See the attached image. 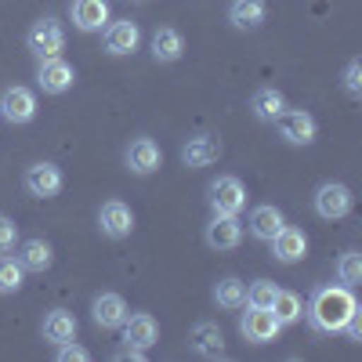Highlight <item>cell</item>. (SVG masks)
Wrapping results in <instances>:
<instances>
[{
    "mask_svg": "<svg viewBox=\"0 0 362 362\" xmlns=\"http://www.w3.org/2000/svg\"><path fill=\"white\" fill-rule=\"evenodd\" d=\"M355 308H358V300L351 286H319L308 305V319L319 334H341L344 322L355 315Z\"/></svg>",
    "mask_w": 362,
    "mask_h": 362,
    "instance_id": "cell-1",
    "label": "cell"
},
{
    "mask_svg": "<svg viewBox=\"0 0 362 362\" xmlns=\"http://www.w3.org/2000/svg\"><path fill=\"white\" fill-rule=\"evenodd\" d=\"M206 199H210V210H214V214H239V210L247 206V189H243L239 177L221 174L206 185Z\"/></svg>",
    "mask_w": 362,
    "mask_h": 362,
    "instance_id": "cell-2",
    "label": "cell"
},
{
    "mask_svg": "<svg viewBox=\"0 0 362 362\" xmlns=\"http://www.w3.org/2000/svg\"><path fill=\"white\" fill-rule=\"evenodd\" d=\"M25 44H29V51H33L37 58H58L66 51V29H62V22L58 18H40V22H33V29L25 33Z\"/></svg>",
    "mask_w": 362,
    "mask_h": 362,
    "instance_id": "cell-3",
    "label": "cell"
},
{
    "mask_svg": "<svg viewBox=\"0 0 362 362\" xmlns=\"http://www.w3.org/2000/svg\"><path fill=\"white\" fill-rule=\"evenodd\" d=\"M351 189L341 185V181H322V185L315 189V214L322 221H341L351 214Z\"/></svg>",
    "mask_w": 362,
    "mask_h": 362,
    "instance_id": "cell-4",
    "label": "cell"
},
{
    "mask_svg": "<svg viewBox=\"0 0 362 362\" xmlns=\"http://www.w3.org/2000/svg\"><path fill=\"white\" fill-rule=\"evenodd\" d=\"M279 319L272 315V308H254L250 305V312L239 319V334H243L250 344H268V341H276L279 337Z\"/></svg>",
    "mask_w": 362,
    "mask_h": 362,
    "instance_id": "cell-5",
    "label": "cell"
},
{
    "mask_svg": "<svg viewBox=\"0 0 362 362\" xmlns=\"http://www.w3.org/2000/svg\"><path fill=\"white\" fill-rule=\"evenodd\" d=\"M22 185H25V192H29V196H37V199H51V196L62 192L66 177H62V170H58L54 163H33V167L25 170Z\"/></svg>",
    "mask_w": 362,
    "mask_h": 362,
    "instance_id": "cell-6",
    "label": "cell"
},
{
    "mask_svg": "<svg viewBox=\"0 0 362 362\" xmlns=\"http://www.w3.org/2000/svg\"><path fill=\"white\" fill-rule=\"evenodd\" d=\"M203 239L210 250H235L243 243V221H239V214H214Z\"/></svg>",
    "mask_w": 362,
    "mask_h": 362,
    "instance_id": "cell-7",
    "label": "cell"
},
{
    "mask_svg": "<svg viewBox=\"0 0 362 362\" xmlns=\"http://www.w3.org/2000/svg\"><path fill=\"white\" fill-rule=\"evenodd\" d=\"M124 344L127 348H138V351H145V348H153L156 341H160V322L148 315V312H127V319H124Z\"/></svg>",
    "mask_w": 362,
    "mask_h": 362,
    "instance_id": "cell-8",
    "label": "cell"
},
{
    "mask_svg": "<svg viewBox=\"0 0 362 362\" xmlns=\"http://www.w3.org/2000/svg\"><path fill=\"white\" fill-rule=\"evenodd\" d=\"M268 243H272V257H276L279 264H297L300 257L308 254V235L300 228H293V225H283Z\"/></svg>",
    "mask_w": 362,
    "mask_h": 362,
    "instance_id": "cell-9",
    "label": "cell"
},
{
    "mask_svg": "<svg viewBox=\"0 0 362 362\" xmlns=\"http://www.w3.org/2000/svg\"><path fill=\"white\" fill-rule=\"evenodd\" d=\"M76 73L73 66L66 62V58H40V69H37V83L44 95H66V90L73 87Z\"/></svg>",
    "mask_w": 362,
    "mask_h": 362,
    "instance_id": "cell-10",
    "label": "cell"
},
{
    "mask_svg": "<svg viewBox=\"0 0 362 362\" xmlns=\"http://www.w3.org/2000/svg\"><path fill=\"white\" fill-rule=\"evenodd\" d=\"M0 116L8 124H29L37 116V95L29 87H8L0 95Z\"/></svg>",
    "mask_w": 362,
    "mask_h": 362,
    "instance_id": "cell-11",
    "label": "cell"
},
{
    "mask_svg": "<svg viewBox=\"0 0 362 362\" xmlns=\"http://www.w3.org/2000/svg\"><path fill=\"white\" fill-rule=\"evenodd\" d=\"M98 225H102V232L109 239H127L134 232V210L124 199H109L98 210Z\"/></svg>",
    "mask_w": 362,
    "mask_h": 362,
    "instance_id": "cell-12",
    "label": "cell"
},
{
    "mask_svg": "<svg viewBox=\"0 0 362 362\" xmlns=\"http://www.w3.org/2000/svg\"><path fill=\"white\" fill-rule=\"evenodd\" d=\"M279 124V134L290 141V145H312L315 141V119H312V112H305V109H283V116L276 119Z\"/></svg>",
    "mask_w": 362,
    "mask_h": 362,
    "instance_id": "cell-13",
    "label": "cell"
},
{
    "mask_svg": "<svg viewBox=\"0 0 362 362\" xmlns=\"http://www.w3.org/2000/svg\"><path fill=\"white\" fill-rule=\"evenodd\" d=\"M160 160H163V153H160V145H156L153 138H134V141L127 145V153H124L127 170L138 174V177L160 170Z\"/></svg>",
    "mask_w": 362,
    "mask_h": 362,
    "instance_id": "cell-14",
    "label": "cell"
},
{
    "mask_svg": "<svg viewBox=\"0 0 362 362\" xmlns=\"http://www.w3.org/2000/svg\"><path fill=\"white\" fill-rule=\"evenodd\" d=\"M218 156H221V138L218 134H192L185 141V148H181V163L192 167V170L218 163Z\"/></svg>",
    "mask_w": 362,
    "mask_h": 362,
    "instance_id": "cell-15",
    "label": "cell"
},
{
    "mask_svg": "<svg viewBox=\"0 0 362 362\" xmlns=\"http://www.w3.org/2000/svg\"><path fill=\"white\" fill-rule=\"evenodd\" d=\"M141 44V29L131 18H116L105 25V51L109 54H134Z\"/></svg>",
    "mask_w": 362,
    "mask_h": 362,
    "instance_id": "cell-16",
    "label": "cell"
},
{
    "mask_svg": "<svg viewBox=\"0 0 362 362\" xmlns=\"http://www.w3.org/2000/svg\"><path fill=\"white\" fill-rule=\"evenodd\" d=\"M90 319H95V326L102 329H119L127 319V300L119 293H98L95 300H90Z\"/></svg>",
    "mask_w": 362,
    "mask_h": 362,
    "instance_id": "cell-17",
    "label": "cell"
},
{
    "mask_svg": "<svg viewBox=\"0 0 362 362\" xmlns=\"http://www.w3.org/2000/svg\"><path fill=\"white\" fill-rule=\"evenodd\" d=\"M73 25L80 33H98L109 25V0H73Z\"/></svg>",
    "mask_w": 362,
    "mask_h": 362,
    "instance_id": "cell-18",
    "label": "cell"
},
{
    "mask_svg": "<svg viewBox=\"0 0 362 362\" xmlns=\"http://www.w3.org/2000/svg\"><path fill=\"white\" fill-rule=\"evenodd\" d=\"M76 329H80V322H76L73 312L54 308V312H47V319H44V326H40V334H44V341H51V344H66V341L76 337Z\"/></svg>",
    "mask_w": 362,
    "mask_h": 362,
    "instance_id": "cell-19",
    "label": "cell"
},
{
    "mask_svg": "<svg viewBox=\"0 0 362 362\" xmlns=\"http://www.w3.org/2000/svg\"><path fill=\"white\" fill-rule=\"evenodd\" d=\"M189 344H192L196 355H206V358L225 355V337H221L218 322H196L192 334H189Z\"/></svg>",
    "mask_w": 362,
    "mask_h": 362,
    "instance_id": "cell-20",
    "label": "cell"
},
{
    "mask_svg": "<svg viewBox=\"0 0 362 362\" xmlns=\"http://www.w3.org/2000/svg\"><path fill=\"white\" fill-rule=\"evenodd\" d=\"M283 225H286V218H283V210H279V206L261 203V206L250 210V235H254V239H264V243H268V239L276 235Z\"/></svg>",
    "mask_w": 362,
    "mask_h": 362,
    "instance_id": "cell-21",
    "label": "cell"
},
{
    "mask_svg": "<svg viewBox=\"0 0 362 362\" xmlns=\"http://www.w3.org/2000/svg\"><path fill=\"white\" fill-rule=\"evenodd\" d=\"M181 54H185V37L174 25H160L153 33V58L156 62H177Z\"/></svg>",
    "mask_w": 362,
    "mask_h": 362,
    "instance_id": "cell-22",
    "label": "cell"
},
{
    "mask_svg": "<svg viewBox=\"0 0 362 362\" xmlns=\"http://www.w3.org/2000/svg\"><path fill=\"white\" fill-rule=\"evenodd\" d=\"M54 261V250L47 239H25V243L18 247V264L25 272H47Z\"/></svg>",
    "mask_w": 362,
    "mask_h": 362,
    "instance_id": "cell-23",
    "label": "cell"
},
{
    "mask_svg": "<svg viewBox=\"0 0 362 362\" xmlns=\"http://www.w3.org/2000/svg\"><path fill=\"white\" fill-rule=\"evenodd\" d=\"M268 8H264V0H232L228 4V22L235 29H257L264 22Z\"/></svg>",
    "mask_w": 362,
    "mask_h": 362,
    "instance_id": "cell-24",
    "label": "cell"
},
{
    "mask_svg": "<svg viewBox=\"0 0 362 362\" xmlns=\"http://www.w3.org/2000/svg\"><path fill=\"white\" fill-rule=\"evenodd\" d=\"M250 109H254L257 119H264V124H276V119L283 116V109H286V98L279 95L276 87H261V90H254Z\"/></svg>",
    "mask_w": 362,
    "mask_h": 362,
    "instance_id": "cell-25",
    "label": "cell"
},
{
    "mask_svg": "<svg viewBox=\"0 0 362 362\" xmlns=\"http://www.w3.org/2000/svg\"><path fill=\"white\" fill-rule=\"evenodd\" d=\"M214 300H218V308H225V312L243 308V305H247V283H243V279H235V276L218 279V286H214Z\"/></svg>",
    "mask_w": 362,
    "mask_h": 362,
    "instance_id": "cell-26",
    "label": "cell"
},
{
    "mask_svg": "<svg viewBox=\"0 0 362 362\" xmlns=\"http://www.w3.org/2000/svg\"><path fill=\"white\" fill-rule=\"evenodd\" d=\"M272 315L279 319V326H293V322H300V315H305V305H300L297 293L279 290L276 300H272Z\"/></svg>",
    "mask_w": 362,
    "mask_h": 362,
    "instance_id": "cell-27",
    "label": "cell"
},
{
    "mask_svg": "<svg viewBox=\"0 0 362 362\" xmlns=\"http://www.w3.org/2000/svg\"><path fill=\"white\" fill-rule=\"evenodd\" d=\"M25 279V268L15 257H0V293H18Z\"/></svg>",
    "mask_w": 362,
    "mask_h": 362,
    "instance_id": "cell-28",
    "label": "cell"
},
{
    "mask_svg": "<svg viewBox=\"0 0 362 362\" xmlns=\"http://www.w3.org/2000/svg\"><path fill=\"white\" fill-rule=\"evenodd\" d=\"M337 276H341V283L351 286V290L362 283V254H358V250H348V254L337 261Z\"/></svg>",
    "mask_w": 362,
    "mask_h": 362,
    "instance_id": "cell-29",
    "label": "cell"
},
{
    "mask_svg": "<svg viewBox=\"0 0 362 362\" xmlns=\"http://www.w3.org/2000/svg\"><path fill=\"white\" fill-rule=\"evenodd\" d=\"M276 293H279V286L272 283V279H257V283L247 286V305H254V308H272Z\"/></svg>",
    "mask_w": 362,
    "mask_h": 362,
    "instance_id": "cell-30",
    "label": "cell"
},
{
    "mask_svg": "<svg viewBox=\"0 0 362 362\" xmlns=\"http://www.w3.org/2000/svg\"><path fill=\"white\" fill-rule=\"evenodd\" d=\"M344 90H348L351 98L362 95V62H358V58H351L348 69H344Z\"/></svg>",
    "mask_w": 362,
    "mask_h": 362,
    "instance_id": "cell-31",
    "label": "cell"
},
{
    "mask_svg": "<svg viewBox=\"0 0 362 362\" xmlns=\"http://www.w3.org/2000/svg\"><path fill=\"white\" fill-rule=\"evenodd\" d=\"M15 243H18V225H15L11 218L0 214V254L15 250Z\"/></svg>",
    "mask_w": 362,
    "mask_h": 362,
    "instance_id": "cell-32",
    "label": "cell"
},
{
    "mask_svg": "<svg viewBox=\"0 0 362 362\" xmlns=\"http://www.w3.org/2000/svg\"><path fill=\"white\" fill-rule=\"evenodd\" d=\"M87 358H90V351L80 348V344H73V341L58 344V362H87Z\"/></svg>",
    "mask_w": 362,
    "mask_h": 362,
    "instance_id": "cell-33",
    "label": "cell"
},
{
    "mask_svg": "<svg viewBox=\"0 0 362 362\" xmlns=\"http://www.w3.org/2000/svg\"><path fill=\"white\" fill-rule=\"evenodd\" d=\"M344 334H348V341H362V312L355 308V315L344 322Z\"/></svg>",
    "mask_w": 362,
    "mask_h": 362,
    "instance_id": "cell-34",
    "label": "cell"
},
{
    "mask_svg": "<svg viewBox=\"0 0 362 362\" xmlns=\"http://www.w3.org/2000/svg\"><path fill=\"white\" fill-rule=\"evenodd\" d=\"M141 4H145V0H141Z\"/></svg>",
    "mask_w": 362,
    "mask_h": 362,
    "instance_id": "cell-35",
    "label": "cell"
}]
</instances>
